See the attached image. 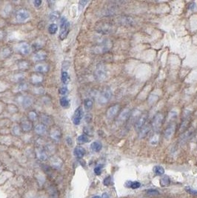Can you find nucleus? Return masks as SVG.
<instances>
[{
	"label": "nucleus",
	"instance_id": "f257e3e1",
	"mask_svg": "<svg viewBox=\"0 0 197 198\" xmlns=\"http://www.w3.org/2000/svg\"><path fill=\"white\" fill-rule=\"evenodd\" d=\"M70 24L65 17H62L60 19V38L61 39H64L67 37L69 32Z\"/></svg>",
	"mask_w": 197,
	"mask_h": 198
},
{
	"label": "nucleus",
	"instance_id": "f03ea898",
	"mask_svg": "<svg viewBox=\"0 0 197 198\" xmlns=\"http://www.w3.org/2000/svg\"><path fill=\"white\" fill-rule=\"evenodd\" d=\"M112 97V91L110 88H105L102 92L100 94V97H99V103L101 105L106 104L110 101V99Z\"/></svg>",
	"mask_w": 197,
	"mask_h": 198
},
{
	"label": "nucleus",
	"instance_id": "7ed1b4c3",
	"mask_svg": "<svg viewBox=\"0 0 197 198\" xmlns=\"http://www.w3.org/2000/svg\"><path fill=\"white\" fill-rule=\"evenodd\" d=\"M164 119V116L163 114H161V113H158L155 115L154 118L153 119V122H152V127H153V129L154 131H158L159 130V128H161L162 124V122H163Z\"/></svg>",
	"mask_w": 197,
	"mask_h": 198
},
{
	"label": "nucleus",
	"instance_id": "20e7f679",
	"mask_svg": "<svg viewBox=\"0 0 197 198\" xmlns=\"http://www.w3.org/2000/svg\"><path fill=\"white\" fill-rule=\"evenodd\" d=\"M95 76L98 80H104L107 77V71L106 68L103 66L100 65L97 67L96 71H95Z\"/></svg>",
	"mask_w": 197,
	"mask_h": 198
},
{
	"label": "nucleus",
	"instance_id": "39448f33",
	"mask_svg": "<svg viewBox=\"0 0 197 198\" xmlns=\"http://www.w3.org/2000/svg\"><path fill=\"white\" fill-rule=\"evenodd\" d=\"M30 17L28 11L25 9H21L17 11L16 15V19L17 22H22L27 20V19Z\"/></svg>",
	"mask_w": 197,
	"mask_h": 198
},
{
	"label": "nucleus",
	"instance_id": "423d86ee",
	"mask_svg": "<svg viewBox=\"0 0 197 198\" xmlns=\"http://www.w3.org/2000/svg\"><path fill=\"white\" fill-rule=\"evenodd\" d=\"M83 117V110L82 107H79L75 111L74 114L73 116V124L78 126V125L80 124L81 123V120L82 119Z\"/></svg>",
	"mask_w": 197,
	"mask_h": 198
},
{
	"label": "nucleus",
	"instance_id": "0eeeda50",
	"mask_svg": "<svg viewBox=\"0 0 197 198\" xmlns=\"http://www.w3.org/2000/svg\"><path fill=\"white\" fill-rule=\"evenodd\" d=\"M147 119H148L147 114H143L140 117H139V119H137L136 123H135V129H136V131H140V130L145 126Z\"/></svg>",
	"mask_w": 197,
	"mask_h": 198
},
{
	"label": "nucleus",
	"instance_id": "6e6552de",
	"mask_svg": "<svg viewBox=\"0 0 197 198\" xmlns=\"http://www.w3.org/2000/svg\"><path fill=\"white\" fill-rule=\"evenodd\" d=\"M111 47V43L110 42L108 39H104L103 40L102 42L100 43V45L99 46L96 47V49L99 50L97 51L98 53H101V52H105L107 50H109Z\"/></svg>",
	"mask_w": 197,
	"mask_h": 198
},
{
	"label": "nucleus",
	"instance_id": "1a4fd4ad",
	"mask_svg": "<svg viewBox=\"0 0 197 198\" xmlns=\"http://www.w3.org/2000/svg\"><path fill=\"white\" fill-rule=\"evenodd\" d=\"M17 100L25 108L29 107L33 103V99L29 97H19L17 98Z\"/></svg>",
	"mask_w": 197,
	"mask_h": 198
},
{
	"label": "nucleus",
	"instance_id": "9d476101",
	"mask_svg": "<svg viewBox=\"0 0 197 198\" xmlns=\"http://www.w3.org/2000/svg\"><path fill=\"white\" fill-rule=\"evenodd\" d=\"M119 109V105H115V106H111L109 109L107 111V117L108 119H112L116 116L117 113H118Z\"/></svg>",
	"mask_w": 197,
	"mask_h": 198
},
{
	"label": "nucleus",
	"instance_id": "9b49d317",
	"mask_svg": "<svg viewBox=\"0 0 197 198\" xmlns=\"http://www.w3.org/2000/svg\"><path fill=\"white\" fill-rule=\"evenodd\" d=\"M174 131H175V128L174 125H170L168 127L166 128L164 133V137L165 139H170L171 137L174 135Z\"/></svg>",
	"mask_w": 197,
	"mask_h": 198
},
{
	"label": "nucleus",
	"instance_id": "f8f14e48",
	"mask_svg": "<svg viewBox=\"0 0 197 198\" xmlns=\"http://www.w3.org/2000/svg\"><path fill=\"white\" fill-rule=\"evenodd\" d=\"M73 155L77 158H82L85 155V149L81 146H77L73 151Z\"/></svg>",
	"mask_w": 197,
	"mask_h": 198
},
{
	"label": "nucleus",
	"instance_id": "ddd939ff",
	"mask_svg": "<svg viewBox=\"0 0 197 198\" xmlns=\"http://www.w3.org/2000/svg\"><path fill=\"white\" fill-rule=\"evenodd\" d=\"M130 114H131L130 110L129 108H125V109L120 113L119 116V119L121 121L127 120L130 117Z\"/></svg>",
	"mask_w": 197,
	"mask_h": 198
},
{
	"label": "nucleus",
	"instance_id": "4468645a",
	"mask_svg": "<svg viewBox=\"0 0 197 198\" xmlns=\"http://www.w3.org/2000/svg\"><path fill=\"white\" fill-rule=\"evenodd\" d=\"M19 50L21 54L24 55H27L30 52V47L28 44L22 43L19 46Z\"/></svg>",
	"mask_w": 197,
	"mask_h": 198
},
{
	"label": "nucleus",
	"instance_id": "2eb2a0df",
	"mask_svg": "<svg viewBox=\"0 0 197 198\" xmlns=\"http://www.w3.org/2000/svg\"><path fill=\"white\" fill-rule=\"evenodd\" d=\"M113 28L111 25H108V24H103V25H100L99 28V31L101 33H104V34H108V33H111L113 31Z\"/></svg>",
	"mask_w": 197,
	"mask_h": 198
},
{
	"label": "nucleus",
	"instance_id": "dca6fc26",
	"mask_svg": "<svg viewBox=\"0 0 197 198\" xmlns=\"http://www.w3.org/2000/svg\"><path fill=\"white\" fill-rule=\"evenodd\" d=\"M34 69L36 72L44 74V73H47L49 71V66L47 65H37L34 68Z\"/></svg>",
	"mask_w": 197,
	"mask_h": 198
},
{
	"label": "nucleus",
	"instance_id": "f3484780",
	"mask_svg": "<svg viewBox=\"0 0 197 198\" xmlns=\"http://www.w3.org/2000/svg\"><path fill=\"white\" fill-rule=\"evenodd\" d=\"M46 131H47V128L44 124H39L35 127L36 133H37L39 135H45Z\"/></svg>",
	"mask_w": 197,
	"mask_h": 198
},
{
	"label": "nucleus",
	"instance_id": "a211bd4d",
	"mask_svg": "<svg viewBox=\"0 0 197 198\" xmlns=\"http://www.w3.org/2000/svg\"><path fill=\"white\" fill-rule=\"evenodd\" d=\"M125 186L127 188H131L133 189H137L141 187V183L138 181H127L125 183Z\"/></svg>",
	"mask_w": 197,
	"mask_h": 198
},
{
	"label": "nucleus",
	"instance_id": "6ab92c4d",
	"mask_svg": "<svg viewBox=\"0 0 197 198\" xmlns=\"http://www.w3.org/2000/svg\"><path fill=\"white\" fill-rule=\"evenodd\" d=\"M119 23L122 24V25H132V24H133V22H133V19L128 17H121V18H119Z\"/></svg>",
	"mask_w": 197,
	"mask_h": 198
},
{
	"label": "nucleus",
	"instance_id": "aec40b11",
	"mask_svg": "<svg viewBox=\"0 0 197 198\" xmlns=\"http://www.w3.org/2000/svg\"><path fill=\"white\" fill-rule=\"evenodd\" d=\"M91 149L93 150V151H95V152H99V151H101L102 148V143H100V142L95 141L93 142V143H91Z\"/></svg>",
	"mask_w": 197,
	"mask_h": 198
},
{
	"label": "nucleus",
	"instance_id": "412c9836",
	"mask_svg": "<svg viewBox=\"0 0 197 198\" xmlns=\"http://www.w3.org/2000/svg\"><path fill=\"white\" fill-rule=\"evenodd\" d=\"M47 58V54L45 52H39L36 53L35 55L34 56V61H42Z\"/></svg>",
	"mask_w": 197,
	"mask_h": 198
},
{
	"label": "nucleus",
	"instance_id": "4be33fe9",
	"mask_svg": "<svg viewBox=\"0 0 197 198\" xmlns=\"http://www.w3.org/2000/svg\"><path fill=\"white\" fill-rule=\"evenodd\" d=\"M84 107L87 111H90L93 108V101L90 98H87L84 101Z\"/></svg>",
	"mask_w": 197,
	"mask_h": 198
},
{
	"label": "nucleus",
	"instance_id": "5701e85b",
	"mask_svg": "<svg viewBox=\"0 0 197 198\" xmlns=\"http://www.w3.org/2000/svg\"><path fill=\"white\" fill-rule=\"evenodd\" d=\"M22 128L24 131H30L32 128V125L29 121H24L22 123Z\"/></svg>",
	"mask_w": 197,
	"mask_h": 198
},
{
	"label": "nucleus",
	"instance_id": "b1692460",
	"mask_svg": "<svg viewBox=\"0 0 197 198\" xmlns=\"http://www.w3.org/2000/svg\"><path fill=\"white\" fill-rule=\"evenodd\" d=\"M60 105L63 108H67L69 107L70 106V100L67 97H62L60 99Z\"/></svg>",
	"mask_w": 197,
	"mask_h": 198
},
{
	"label": "nucleus",
	"instance_id": "393cba45",
	"mask_svg": "<svg viewBox=\"0 0 197 198\" xmlns=\"http://www.w3.org/2000/svg\"><path fill=\"white\" fill-rule=\"evenodd\" d=\"M43 81V77H41L40 75H33L32 77H31V82L34 84H39L41 82Z\"/></svg>",
	"mask_w": 197,
	"mask_h": 198
},
{
	"label": "nucleus",
	"instance_id": "a878e982",
	"mask_svg": "<svg viewBox=\"0 0 197 198\" xmlns=\"http://www.w3.org/2000/svg\"><path fill=\"white\" fill-rule=\"evenodd\" d=\"M160 184L163 187L169 186V184H170V178H169V177L167 176V175H165V176L162 177V179H161V181H160Z\"/></svg>",
	"mask_w": 197,
	"mask_h": 198
},
{
	"label": "nucleus",
	"instance_id": "bb28decb",
	"mask_svg": "<svg viewBox=\"0 0 197 198\" xmlns=\"http://www.w3.org/2000/svg\"><path fill=\"white\" fill-rule=\"evenodd\" d=\"M153 172L157 175H163L165 174V169L162 166H156L153 168Z\"/></svg>",
	"mask_w": 197,
	"mask_h": 198
},
{
	"label": "nucleus",
	"instance_id": "cd10ccee",
	"mask_svg": "<svg viewBox=\"0 0 197 198\" xmlns=\"http://www.w3.org/2000/svg\"><path fill=\"white\" fill-rule=\"evenodd\" d=\"M51 137L56 141L59 140L61 138L60 131L59 130H54V131L52 130V131H51Z\"/></svg>",
	"mask_w": 197,
	"mask_h": 198
},
{
	"label": "nucleus",
	"instance_id": "c85d7f7f",
	"mask_svg": "<svg viewBox=\"0 0 197 198\" xmlns=\"http://www.w3.org/2000/svg\"><path fill=\"white\" fill-rule=\"evenodd\" d=\"M150 131V128H149L148 126H145L144 128H141V131H140L139 132V137L140 138H143L148 135V133Z\"/></svg>",
	"mask_w": 197,
	"mask_h": 198
},
{
	"label": "nucleus",
	"instance_id": "c756f323",
	"mask_svg": "<svg viewBox=\"0 0 197 198\" xmlns=\"http://www.w3.org/2000/svg\"><path fill=\"white\" fill-rule=\"evenodd\" d=\"M61 79H62V81L63 84L64 85H67L70 81L69 75H68V74H67L66 71H62V77H61Z\"/></svg>",
	"mask_w": 197,
	"mask_h": 198
},
{
	"label": "nucleus",
	"instance_id": "7c9ffc66",
	"mask_svg": "<svg viewBox=\"0 0 197 198\" xmlns=\"http://www.w3.org/2000/svg\"><path fill=\"white\" fill-rule=\"evenodd\" d=\"M77 140L79 143H87L89 142V137L86 135H81L78 137Z\"/></svg>",
	"mask_w": 197,
	"mask_h": 198
},
{
	"label": "nucleus",
	"instance_id": "2f4dec72",
	"mask_svg": "<svg viewBox=\"0 0 197 198\" xmlns=\"http://www.w3.org/2000/svg\"><path fill=\"white\" fill-rule=\"evenodd\" d=\"M58 27L56 24H51L48 27V32L51 34H55L57 32Z\"/></svg>",
	"mask_w": 197,
	"mask_h": 198
},
{
	"label": "nucleus",
	"instance_id": "473e14b6",
	"mask_svg": "<svg viewBox=\"0 0 197 198\" xmlns=\"http://www.w3.org/2000/svg\"><path fill=\"white\" fill-rule=\"evenodd\" d=\"M28 118L31 121H36L38 119V115L35 111H30L28 114Z\"/></svg>",
	"mask_w": 197,
	"mask_h": 198
},
{
	"label": "nucleus",
	"instance_id": "72a5a7b5",
	"mask_svg": "<svg viewBox=\"0 0 197 198\" xmlns=\"http://www.w3.org/2000/svg\"><path fill=\"white\" fill-rule=\"evenodd\" d=\"M38 157H39V158L41 160H45L47 159L46 153L43 150H40L39 151H38Z\"/></svg>",
	"mask_w": 197,
	"mask_h": 198
},
{
	"label": "nucleus",
	"instance_id": "f704fd0d",
	"mask_svg": "<svg viewBox=\"0 0 197 198\" xmlns=\"http://www.w3.org/2000/svg\"><path fill=\"white\" fill-rule=\"evenodd\" d=\"M42 122H43L45 125H50L52 123V119L49 117L44 115V116L42 117Z\"/></svg>",
	"mask_w": 197,
	"mask_h": 198
},
{
	"label": "nucleus",
	"instance_id": "c9c22d12",
	"mask_svg": "<svg viewBox=\"0 0 197 198\" xmlns=\"http://www.w3.org/2000/svg\"><path fill=\"white\" fill-rule=\"evenodd\" d=\"M111 176H108L107 177L104 178V181H103V183H104V185L105 186H110L111 185Z\"/></svg>",
	"mask_w": 197,
	"mask_h": 198
},
{
	"label": "nucleus",
	"instance_id": "e433bc0d",
	"mask_svg": "<svg viewBox=\"0 0 197 198\" xmlns=\"http://www.w3.org/2000/svg\"><path fill=\"white\" fill-rule=\"evenodd\" d=\"M158 141H159L158 135H154V136L152 137L150 143V144H152V145H156V144H157Z\"/></svg>",
	"mask_w": 197,
	"mask_h": 198
},
{
	"label": "nucleus",
	"instance_id": "4c0bfd02",
	"mask_svg": "<svg viewBox=\"0 0 197 198\" xmlns=\"http://www.w3.org/2000/svg\"><path fill=\"white\" fill-rule=\"evenodd\" d=\"M157 99H158V97H157V96H155L154 94H151V95L149 97V99H148L149 103L152 104V103H154Z\"/></svg>",
	"mask_w": 197,
	"mask_h": 198
},
{
	"label": "nucleus",
	"instance_id": "58836bf2",
	"mask_svg": "<svg viewBox=\"0 0 197 198\" xmlns=\"http://www.w3.org/2000/svg\"><path fill=\"white\" fill-rule=\"evenodd\" d=\"M102 166H96V168H94V170H93V171H94V173L96 174V175H100L102 173Z\"/></svg>",
	"mask_w": 197,
	"mask_h": 198
},
{
	"label": "nucleus",
	"instance_id": "ea45409f",
	"mask_svg": "<svg viewBox=\"0 0 197 198\" xmlns=\"http://www.w3.org/2000/svg\"><path fill=\"white\" fill-rule=\"evenodd\" d=\"M34 92L37 94H42L45 92V91H44V89H43V88L38 87V88H34Z\"/></svg>",
	"mask_w": 197,
	"mask_h": 198
},
{
	"label": "nucleus",
	"instance_id": "a19ab883",
	"mask_svg": "<svg viewBox=\"0 0 197 198\" xmlns=\"http://www.w3.org/2000/svg\"><path fill=\"white\" fill-rule=\"evenodd\" d=\"M67 91H68V90H67V88L66 87V86H63V87L61 88L60 90H59V93H60V94H62V95H65L67 93Z\"/></svg>",
	"mask_w": 197,
	"mask_h": 198
},
{
	"label": "nucleus",
	"instance_id": "79ce46f5",
	"mask_svg": "<svg viewBox=\"0 0 197 198\" xmlns=\"http://www.w3.org/2000/svg\"><path fill=\"white\" fill-rule=\"evenodd\" d=\"M147 193L149 194V195H159V191H157V190L156 189H148V190H146Z\"/></svg>",
	"mask_w": 197,
	"mask_h": 198
},
{
	"label": "nucleus",
	"instance_id": "37998d69",
	"mask_svg": "<svg viewBox=\"0 0 197 198\" xmlns=\"http://www.w3.org/2000/svg\"><path fill=\"white\" fill-rule=\"evenodd\" d=\"M27 88V86L26 83H21L19 86V87H18V88H19V90H20V91H24V90H26Z\"/></svg>",
	"mask_w": 197,
	"mask_h": 198
},
{
	"label": "nucleus",
	"instance_id": "c03bdc74",
	"mask_svg": "<svg viewBox=\"0 0 197 198\" xmlns=\"http://www.w3.org/2000/svg\"><path fill=\"white\" fill-rule=\"evenodd\" d=\"M28 63H27V62H22L19 63V67L21 68H28Z\"/></svg>",
	"mask_w": 197,
	"mask_h": 198
},
{
	"label": "nucleus",
	"instance_id": "a18cd8bd",
	"mask_svg": "<svg viewBox=\"0 0 197 198\" xmlns=\"http://www.w3.org/2000/svg\"><path fill=\"white\" fill-rule=\"evenodd\" d=\"M13 131L16 135H19L20 134V129H19V126H14V128H13Z\"/></svg>",
	"mask_w": 197,
	"mask_h": 198
},
{
	"label": "nucleus",
	"instance_id": "49530a36",
	"mask_svg": "<svg viewBox=\"0 0 197 198\" xmlns=\"http://www.w3.org/2000/svg\"><path fill=\"white\" fill-rule=\"evenodd\" d=\"M58 18V14L56 12H54L52 14H51V17H50V19L51 20H55L56 19Z\"/></svg>",
	"mask_w": 197,
	"mask_h": 198
},
{
	"label": "nucleus",
	"instance_id": "de8ad7c7",
	"mask_svg": "<svg viewBox=\"0 0 197 198\" xmlns=\"http://www.w3.org/2000/svg\"><path fill=\"white\" fill-rule=\"evenodd\" d=\"M87 3H88V1H81V2H79V9L82 10V9L84 8V5Z\"/></svg>",
	"mask_w": 197,
	"mask_h": 198
},
{
	"label": "nucleus",
	"instance_id": "09e8293b",
	"mask_svg": "<svg viewBox=\"0 0 197 198\" xmlns=\"http://www.w3.org/2000/svg\"><path fill=\"white\" fill-rule=\"evenodd\" d=\"M189 8H190V10H195L196 8V4L195 2H192V3L190 4V6H189Z\"/></svg>",
	"mask_w": 197,
	"mask_h": 198
},
{
	"label": "nucleus",
	"instance_id": "8fccbe9b",
	"mask_svg": "<svg viewBox=\"0 0 197 198\" xmlns=\"http://www.w3.org/2000/svg\"><path fill=\"white\" fill-rule=\"evenodd\" d=\"M24 79V77L22 74H17L16 75V81H22Z\"/></svg>",
	"mask_w": 197,
	"mask_h": 198
},
{
	"label": "nucleus",
	"instance_id": "3c124183",
	"mask_svg": "<svg viewBox=\"0 0 197 198\" xmlns=\"http://www.w3.org/2000/svg\"><path fill=\"white\" fill-rule=\"evenodd\" d=\"M186 189H187L188 193L192 194V195H197V191H196V190H194V189H192V188H187Z\"/></svg>",
	"mask_w": 197,
	"mask_h": 198
},
{
	"label": "nucleus",
	"instance_id": "603ef678",
	"mask_svg": "<svg viewBox=\"0 0 197 198\" xmlns=\"http://www.w3.org/2000/svg\"><path fill=\"white\" fill-rule=\"evenodd\" d=\"M41 4H42V1H40V0H36L34 2V5L36 7H39Z\"/></svg>",
	"mask_w": 197,
	"mask_h": 198
},
{
	"label": "nucleus",
	"instance_id": "864d4df0",
	"mask_svg": "<svg viewBox=\"0 0 197 198\" xmlns=\"http://www.w3.org/2000/svg\"><path fill=\"white\" fill-rule=\"evenodd\" d=\"M67 144L69 145V146H72L73 141H72V139H71V138L67 137Z\"/></svg>",
	"mask_w": 197,
	"mask_h": 198
},
{
	"label": "nucleus",
	"instance_id": "5fc2aeb1",
	"mask_svg": "<svg viewBox=\"0 0 197 198\" xmlns=\"http://www.w3.org/2000/svg\"><path fill=\"white\" fill-rule=\"evenodd\" d=\"M102 198H109V195H108V193H104L102 195Z\"/></svg>",
	"mask_w": 197,
	"mask_h": 198
},
{
	"label": "nucleus",
	"instance_id": "6e6d98bb",
	"mask_svg": "<svg viewBox=\"0 0 197 198\" xmlns=\"http://www.w3.org/2000/svg\"><path fill=\"white\" fill-rule=\"evenodd\" d=\"M92 198H102V197H100V196H98V195H96V196H94V197H93Z\"/></svg>",
	"mask_w": 197,
	"mask_h": 198
}]
</instances>
